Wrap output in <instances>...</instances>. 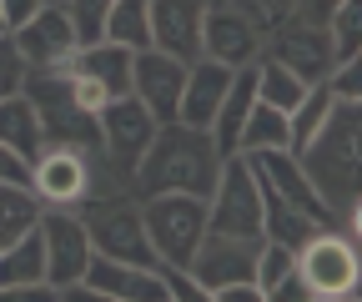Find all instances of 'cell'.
<instances>
[{
	"instance_id": "cell-1",
	"label": "cell",
	"mask_w": 362,
	"mask_h": 302,
	"mask_svg": "<svg viewBox=\"0 0 362 302\" xmlns=\"http://www.w3.org/2000/svg\"><path fill=\"white\" fill-rule=\"evenodd\" d=\"M216 171H221V151L211 146V132H197V126H181V121H161L146 156L131 171V197H156V192L211 197Z\"/></svg>"
},
{
	"instance_id": "cell-2",
	"label": "cell",
	"mask_w": 362,
	"mask_h": 302,
	"mask_svg": "<svg viewBox=\"0 0 362 302\" xmlns=\"http://www.w3.org/2000/svg\"><path fill=\"white\" fill-rule=\"evenodd\" d=\"M362 101H332L327 121L317 126V137L297 151L307 182L317 187L337 222H342V207L357 211V166H362Z\"/></svg>"
},
{
	"instance_id": "cell-3",
	"label": "cell",
	"mask_w": 362,
	"mask_h": 302,
	"mask_svg": "<svg viewBox=\"0 0 362 302\" xmlns=\"http://www.w3.org/2000/svg\"><path fill=\"white\" fill-rule=\"evenodd\" d=\"M297 277L307 287V302H352L362 282V257H357V232L342 227H317L297 252Z\"/></svg>"
},
{
	"instance_id": "cell-4",
	"label": "cell",
	"mask_w": 362,
	"mask_h": 302,
	"mask_svg": "<svg viewBox=\"0 0 362 302\" xmlns=\"http://www.w3.org/2000/svg\"><path fill=\"white\" fill-rule=\"evenodd\" d=\"M136 202H141V222H146V242L156 252V267H187L206 237V197L156 192V197H136Z\"/></svg>"
},
{
	"instance_id": "cell-5",
	"label": "cell",
	"mask_w": 362,
	"mask_h": 302,
	"mask_svg": "<svg viewBox=\"0 0 362 302\" xmlns=\"http://www.w3.org/2000/svg\"><path fill=\"white\" fill-rule=\"evenodd\" d=\"M76 211H81V222H86L90 252L156 267V252H151L146 222H141V202H136L131 192H96L90 202H81Z\"/></svg>"
},
{
	"instance_id": "cell-6",
	"label": "cell",
	"mask_w": 362,
	"mask_h": 302,
	"mask_svg": "<svg viewBox=\"0 0 362 302\" xmlns=\"http://www.w3.org/2000/svg\"><path fill=\"white\" fill-rule=\"evenodd\" d=\"M21 91L30 96V106H35V116H40L45 141L81 146V151H90V156L101 161V126H96V116H90V111L76 106L71 81H66L61 66H51V71H30ZM101 171H106V161H101Z\"/></svg>"
},
{
	"instance_id": "cell-7",
	"label": "cell",
	"mask_w": 362,
	"mask_h": 302,
	"mask_svg": "<svg viewBox=\"0 0 362 302\" xmlns=\"http://www.w3.org/2000/svg\"><path fill=\"white\" fill-rule=\"evenodd\" d=\"M206 232L262 237V187H257V171L247 166L242 151L221 156L216 187H211V197H206Z\"/></svg>"
},
{
	"instance_id": "cell-8",
	"label": "cell",
	"mask_w": 362,
	"mask_h": 302,
	"mask_svg": "<svg viewBox=\"0 0 362 302\" xmlns=\"http://www.w3.org/2000/svg\"><path fill=\"white\" fill-rule=\"evenodd\" d=\"M96 171H101V161L90 151L45 141L40 156L30 161V192L40 197V207H81L96 197Z\"/></svg>"
},
{
	"instance_id": "cell-9",
	"label": "cell",
	"mask_w": 362,
	"mask_h": 302,
	"mask_svg": "<svg viewBox=\"0 0 362 302\" xmlns=\"http://www.w3.org/2000/svg\"><path fill=\"white\" fill-rule=\"evenodd\" d=\"M96 126H101V161H106V171H116L121 182H131V171L146 156V146H151L161 121L126 91V96H111L96 111Z\"/></svg>"
},
{
	"instance_id": "cell-10",
	"label": "cell",
	"mask_w": 362,
	"mask_h": 302,
	"mask_svg": "<svg viewBox=\"0 0 362 302\" xmlns=\"http://www.w3.org/2000/svg\"><path fill=\"white\" fill-rule=\"evenodd\" d=\"M197 46H202V56L242 71V66H252L262 56V30L252 21V11L237 6V0H206V6H202Z\"/></svg>"
},
{
	"instance_id": "cell-11",
	"label": "cell",
	"mask_w": 362,
	"mask_h": 302,
	"mask_svg": "<svg viewBox=\"0 0 362 302\" xmlns=\"http://www.w3.org/2000/svg\"><path fill=\"white\" fill-rule=\"evenodd\" d=\"M40 247H45V282L56 292L76 287L86 262H90V237H86V222L76 207H45L40 211Z\"/></svg>"
},
{
	"instance_id": "cell-12",
	"label": "cell",
	"mask_w": 362,
	"mask_h": 302,
	"mask_svg": "<svg viewBox=\"0 0 362 302\" xmlns=\"http://www.w3.org/2000/svg\"><path fill=\"white\" fill-rule=\"evenodd\" d=\"M257 252H262V237H226V232H206L202 247L192 252L187 272L202 282L206 302L221 292V287H237V282H257Z\"/></svg>"
},
{
	"instance_id": "cell-13",
	"label": "cell",
	"mask_w": 362,
	"mask_h": 302,
	"mask_svg": "<svg viewBox=\"0 0 362 302\" xmlns=\"http://www.w3.org/2000/svg\"><path fill=\"white\" fill-rule=\"evenodd\" d=\"M242 156H247V166L257 171V182L267 192H277L282 202H292L302 217H312L317 227H337V211L317 197V187L307 182V171H302V161L292 151H242Z\"/></svg>"
},
{
	"instance_id": "cell-14",
	"label": "cell",
	"mask_w": 362,
	"mask_h": 302,
	"mask_svg": "<svg viewBox=\"0 0 362 302\" xmlns=\"http://www.w3.org/2000/svg\"><path fill=\"white\" fill-rule=\"evenodd\" d=\"M11 40H16V51H21V61H25L30 71L66 66V61L76 56V46H81L76 21H71V11H66V6H40L25 25H16V30H11Z\"/></svg>"
},
{
	"instance_id": "cell-15",
	"label": "cell",
	"mask_w": 362,
	"mask_h": 302,
	"mask_svg": "<svg viewBox=\"0 0 362 302\" xmlns=\"http://www.w3.org/2000/svg\"><path fill=\"white\" fill-rule=\"evenodd\" d=\"M181 81H187V61L161 51V46H141L131 56V96L141 101L156 121H176Z\"/></svg>"
},
{
	"instance_id": "cell-16",
	"label": "cell",
	"mask_w": 362,
	"mask_h": 302,
	"mask_svg": "<svg viewBox=\"0 0 362 302\" xmlns=\"http://www.w3.org/2000/svg\"><path fill=\"white\" fill-rule=\"evenodd\" d=\"M81 282L96 292L101 302H166L161 267L121 262V257H101V252H90V262H86Z\"/></svg>"
},
{
	"instance_id": "cell-17",
	"label": "cell",
	"mask_w": 362,
	"mask_h": 302,
	"mask_svg": "<svg viewBox=\"0 0 362 302\" xmlns=\"http://www.w3.org/2000/svg\"><path fill=\"white\" fill-rule=\"evenodd\" d=\"M267 56H277L287 71H297L307 86H317V81H327L332 76V40H327V30L317 25V21H297V16H287V21H277V35H272V46H267Z\"/></svg>"
},
{
	"instance_id": "cell-18",
	"label": "cell",
	"mask_w": 362,
	"mask_h": 302,
	"mask_svg": "<svg viewBox=\"0 0 362 302\" xmlns=\"http://www.w3.org/2000/svg\"><path fill=\"white\" fill-rule=\"evenodd\" d=\"M226 86H232V66H221V61H211V56L187 61V81H181V101H176V121H181V126H197V132H211Z\"/></svg>"
},
{
	"instance_id": "cell-19",
	"label": "cell",
	"mask_w": 362,
	"mask_h": 302,
	"mask_svg": "<svg viewBox=\"0 0 362 302\" xmlns=\"http://www.w3.org/2000/svg\"><path fill=\"white\" fill-rule=\"evenodd\" d=\"M202 6L206 0H146V25H151V46L181 56V61H197V30H202Z\"/></svg>"
},
{
	"instance_id": "cell-20",
	"label": "cell",
	"mask_w": 362,
	"mask_h": 302,
	"mask_svg": "<svg viewBox=\"0 0 362 302\" xmlns=\"http://www.w3.org/2000/svg\"><path fill=\"white\" fill-rule=\"evenodd\" d=\"M131 46H121V40L101 35V40H86V46H76V56L66 61V71L96 81L106 96H126L131 91Z\"/></svg>"
},
{
	"instance_id": "cell-21",
	"label": "cell",
	"mask_w": 362,
	"mask_h": 302,
	"mask_svg": "<svg viewBox=\"0 0 362 302\" xmlns=\"http://www.w3.org/2000/svg\"><path fill=\"white\" fill-rule=\"evenodd\" d=\"M252 101H257V61L242 66V71H232V86H226V96H221V106H216L211 146H216L221 156H232V151H237V137H242V121H247Z\"/></svg>"
},
{
	"instance_id": "cell-22",
	"label": "cell",
	"mask_w": 362,
	"mask_h": 302,
	"mask_svg": "<svg viewBox=\"0 0 362 302\" xmlns=\"http://www.w3.org/2000/svg\"><path fill=\"white\" fill-rule=\"evenodd\" d=\"M40 282H45V247H40V227H30L11 247H0V292L40 287Z\"/></svg>"
},
{
	"instance_id": "cell-23",
	"label": "cell",
	"mask_w": 362,
	"mask_h": 302,
	"mask_svg": "<svg viewBox=\"0 0 362 302\" xmlns=\"http://www.w3.org/2000/svg\"><path fill=\"white\" fill-rule=\"evenodd\" d=\"M0 141H6L11 151H21L25 161H35V156H40L45 132H40V116H35V106H30V96H25V91H16V96L0 101Z\"/></svg>"
},
{
	"instance_id": "cell-24",
	"label": "cell",
	"mask_w": 362,
	"mask_h": 302,
	"mask_svg": "<svg viewBox=\"0 0 362 302\" xmlns=\"http://www.w3.org/2000/svg\"><path fill=\"white\" fill-rule=\"evenodd\" d=\"M257 187H262V182H257ZM312 232H317L312 217H302L292 202H282L277 192H267V187H262V237H267V242H282V247L297 252Z\"/></svg>"
},
{
	"instance_id": "cell-25",
	"label": "cell",
	"mask_w": 362,
	"mask_h": 302,
	"mask_svg": "<svg viewBox=\"0 0 362 302\" xmlns=\"http://www.w3.org/2000/svg\"><path fill=\"white\" fill-rule=\"evenodd\" d=\"M332 101H337V96H332V86H327V81H317V86H307V96L287 111V151H292V156L317 137V126L327 121Z\"/></svg>"
},
{
	"instance_id": "cell-26",
	"label": "cell",
	"mask_w": 362,
	"mask_h": 302,
	"mask_svg": "<svg viewBox=\"0 0 362 302\" xmlns=\"http://www.w3.org/2000/svg\"><path fill=\"white\" fill-rule=\"evenodd\" d=\"M307 96V81L297 76V71H287L277 56H257V101H267V106H277V111H292L297 101Z\"/></svg>"
},
{
	"instance_id": "cell-27",
	"label": "cell",
	"mask_w": 362,
	"mask_h": 302,
	"mask_svg": "<svg viewBox=\"0 0 362 302\" xmlns=\"http://www.w3.org/2000/svg\"><path fill=\"white\" fill-rule=\"evenodd\" d=\"M237 151H287V111L252 101V111L242 121V137H237Z\"/></svg>"
},
{
	"instance_id": "cell-28",
	"label": "cell",
	"mask_w": 362,
	"mask_h": 302,
	"mask_svg": "<svg viewBox=\"0 0 362 302\" xmlns=\"http://www.w3.org/2000/svg\"><path fill=\"white\" fill-rule=\"evenodd\" d=\"M40 197L30 187H11V182H0V247H11L16 237H25L35 222H40Z\"/></svg>"
},
{
	"instance_id": "cell-29",
	"label": "cell",
	"mask_w": 362,
	"mask_h": 302,
	"mask_svg": "<svg viewBox=\"0 0 362 302\" xmlns=\"http://www.w3.org/2000/svg\"><path fill=\"white\" fill-rule=\"evenodd\" d=\"M327 40H332V61H362V6L357 0H342V6L322 21Z\"/></svg>"
},
{
	"instance_id": "cell-30",
	"label": "cell",
	"mask_w": 362,
	"mask_h": 302,
	"mask_svg": "<svg viewBox=\"0 0 362 302\" xmlns=\"http://www.w3.org/2000/svg\"><path fill=\"white\" fill-rule=\"evenodd\" d=\"M292 262H297V257H292V247H282V242H267V237H262V252H257V292L267 297L272 287H277V282L292 272Z\"/></svg>"
},
{
	"instance_id": "cell-31",
	"label": "cell",
	"mask_w": 362,
	"mask_h": 302,
	"mask_svg": "<svg viewBox=\"0 0 362 302\" xmlns=\"http://www.w3.org/2000/svg\"><path fill=\"white\" fill-rule=\"evenodd\" d=\"M116 0H66V11L76 21V35H81V46L86 40H101L106 35V16H111Z\"/></svg>"
},
{
	"instance_id": "cell-32",
	"label": "cell",
	"mask_w": 362,
	"mask_h": 302,
	"mask_svg": "<svg viewBox=\"0 0 362 302\" xmlns=\"http://www.w3.org/2000/svg\"><path fill=\"white\" fill-rule=\"evenodd\" d=\"M25 76H30V66L21 61L16 40H11V35H0V101H6V96H16L21 86H25Z\"/></svg>"
},
{
	"instance_id": "cell-33",
	"label": "cell",
	"mask_w": 362,
	"mask_h": 302,
	"mask_svg": "<svg viewBox=\"0 0 362 302\" xmlns=\"http://www.w3.org/2000/svg\"><path fill=\"white\" fill-rule=\"evenodd\" d=\"M161 282H166V302H206L202 282L187 267H161Z\"/></svg>"
},
{
	"instance_id": "cell-34",
	"label": "cell",
	"mask_w": 362,
	"mask_h": 302,
	"mask_svg": "<svg viewBox=\"0 0 362 302\" xmlns=\"http://www.w3.org/2000/svg\"><path fill=\"white\" fill-rule=\"evenodd\" d=\"M0 182H11V187H30V161L21 151H11L6 141H0Z\"/></svg>"
},
{
	"instance_id": "cell-35",
	"label": "cell",
	"mask_w": 362,
	"mask_h": 302,
	"mask_svg": "<svg viewBox=\"0 0 362 302\" xmlns=\"http://www.w3.org/2000/svg\"><path fill=\"white\" fill-rule=\"evenodd\" d=\"M262 302H307V287H302V277H297V267H292V272H287V277H282L277 287H272V292H267Z\"/></svg>"
},
{
	"instance_id": "cell-36",
	"label": "cell",
	"mask_w": 362,
	"mask_h": 302,
	"mask_svg": "<svg viewBox=\"0 0 362 302\" xmlns=\"http://www.w3.org/2000/svg\"><path fill=\"white\" fill-rule=\"evenodd\" d=\"M337 6H342V0H292V16H297V21H317V25H322Z\"/></svg>"
},
{
	"instance_id": "cell-37",
	"label": "cell",
	"mask_w": 362,
	"mask_h": 302,
	"mask_svg": "<svg viewBox=\"0 0 362 302\" xmlns=\"http://www.w3.org/2000/svg\"><path fill=\"white\" fill-rule=\"evenodd\" d=\"M40 6H45V0H0V11H6V30L25 25V21H30Z\"/></svg>"
},
{
	"instance_id": "cell-38",
	"label": "cell",
	"mask_w": 362,
	"mask_h": 302,
	"mask_svg": "<svg viewBox=\"0 0 362 302\" xmlns=\"http://www.w3.org/2000/svg\"><path fill=\"white\" fill-rule=\"evenodd\" d=\"M211 302H262V292H257V282H237V287H221Z\"/></svg>"
},
{
	"instance_id": "cell-39",
	"label": "cell",
	"mask_w": 362,
	"mask_h": 302,
	"mask_svg": "<svg viewBox=\"0 0 362 302\" xmlns=\"http://www.w3.org/2000/svg\"><path fill=\"white\" fill-rule=\"evenodd\" d=\"M257 6H262V21H267V25H277V21L292 16V0H257Z\"/></svg>"
},
{
	"instance_id": "cell-40",
	"label": "cell",
	"mask_w": 362,
	"mask_h": 302,
	"mask_svg": "<svg viewBox=\"0 0 362 302\" xmlns=\"http://www.w3.org/2000/svg\"><path fill=\"white\" fill-rule=\"evenodd\" d=\"M0 35H11V30H6V11H0Z\"/></svg>"
},
{
	"instance_id": "cell-41",
	"label": "cell",
	"mask_w": 362,
	"mask_h": 302,
	"mask_svg": "<svg viewBox=\"0 0 362 302\" xmlns=\"http://www.w3.org/2000/svg\"><path fill=\"white\" fill-rule=\"evenodd\" d=\"M45 6H66V0H45Z\"/></svg>"
}]
</instances>
